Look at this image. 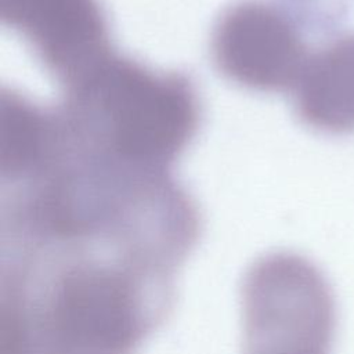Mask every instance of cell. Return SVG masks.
I'll return each instance as SVG.
<instances>
[{"instance_id":"cell-6","label":"cell","mask_w":354,"mask_h":354,"mask_svg":"<svg viewBox=\"0 0 354 354\" xmlns=\"http://www.w3.org/2000/svg\"><path fill=\"white\" fill-rule=\"evenodd\" d=\"M299 119L318 131H354V33L310 53L293 87Z\"/></svg>"},{"instance_id":"cell-3","label":"cell","mask_w":354,"mask_h":354,"mask_svg":"<svg viewBox=\"0 0 354 354\" xmlns=\"http://www.w3.org/2000/svg\"><path fill=\"white\" fill-rule=\"evenodd\" d=\"M245 354H329L335 301L319 270L301 256L259 259L242 286Z\"/></svg>"},{"instance_id":"cell-5","label":"cell","mask_w":354,"mask_h":354,"mask_svg":"<svg viewBox=\"0 0 354 354\" xmlns=\"http://www.w3.org/2000/svg\"><path fill=\"white\" fill-rule=\"evenodd\" d=\"M0 17L65 86L112 53L98 0H0Z\"/></svg>"},{"instance_id":"cell-2","label":"cell","mask_w":354,"mask_h":354,"mask_svg":"<svg viewBox=\"0 0 354 354\" xmlns=\"http://www.w3.org/2000/svg\"><path fill=\"white\" fill-rule=\"evenodd\" d=\"M68 144L137 166L169 170L199 123L192 83L113 51L62 86L55 106Z\"/></svg>"},{"instance_id":"cell-1","label":"cell","mask_w":354,"mask_h":354,"mask_svg":"<svg viewBox=\"0 0 354 354\" xmlns=\"http://www.w3.org/2000/svg\"><path fill=\"white\" fill-rule=\"evenodd\" d=\"M1 254L55 252L177 272L199 213L169 170L65 144L28 174L1 181Z\"/></svg>"},{"instance_id":"cell-4","label":"cell","mask_w":354,"mask_h":354,"mask_svg":"<svg viewBox=\"0 0 354 354\" xmlns=\"http://www.w3.org/2000/svg\"><path fill=\"white\" fill-rule=\"evenodd\" d=\"M210 47L225 77L259 91L293 90L310 55L293 17L260 0L227 8L214 25Z\"/></svg>"}]
</instances>
